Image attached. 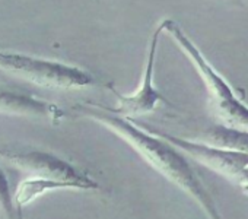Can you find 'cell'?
<instances>
[{
  "instance_id": "4",
  "label": "cell",
  "mask_w": 248,
  "mask_h": 219,
  "mask_svg": "<svg viewBox=\"0 0 248 219\" xmlns=\"http://www.w3.org/2000/svg\"><path fill=\"white\" fill-rule=\"evenodd\" d=\"M162 32H165L164 19L158 24L156 30L154 31V34L151 37L148 53H146L145 72H143L139 88L133 94L123 95L112 85L108 86L117 99L114 107H107L109 111L120 114V116H124V117H129V119H135V117H139V116H143V114L154 111L159 102L165 101V98L161 95V92L155 88V80H154L155 62H156L158 46H159V40H161Z\"/></svg>"
},
{
  "instance_id": "3",
  "label": "cell",
  "mask_w": 248,
  "mask_h": 219,
  "mask_svg": "<svg viewBox=\"0 0 248 219\" xmlns=\"http://www.w3.org/2000/svg\"><path fill=\"white\" fill-rule=\"evenodd\" d=\"M6 161L14 167L19 168L28 177H43L64 183L69 188L80 190H96L98 183L91 178L86 172L80 171L70 162L62 159L51 152L43 151H25V152H11L0 151Z\"/></svg>"
},
{
  "instance_id": "2",
  "label": "cell",
  "mask_w": 248,
  "mask_h": 219,
  "mask_svg": "<svg viewBox=\"0 0 248 219\" xmlns=\"http://www.w3.org/2000/svg\"><path fill=\"white\" fill-rule=\"evenodd\" d=\"M0 69L48 89H83L96 83L95 78L72 64L0 50Z\"/></svg>"
},
{
  "instance_id": "5",
  "label": "cell",
  "mask_w": 248,
  "mask_h": 219,
  "mask_svg": "<svg viewBox=\"0 0 248 219\" xmlns=\"http://www.w3.org/2000/svg\"><path fill=\"white\" fill-rule=\"evenodd\" d=\"M143 126H146V125H143ZM146 127L149 130L167 138L174 145H177L180 149H183L190 158L196 159L202 165L219 172L220 175H223L226 178H229L238 170L248 167V152L215 146V145L206 143L203 141H188V139L168 135V133H165L159 129H154L151 126H146Z\"/></svg>"
},
{
  "instance_id": "8",
  "label": "cell",
  "mask_w": 248,
  "mask_h": 219,
  "mask_svg": "<svg viewBox=\"0 0 248 219\" xmlns=\"http://www.w3.org/2000/svg\"><path fill=\"white\" fill-rule=\"evenodd\" d=\"M202 141L215 146L248 152V130L231 127L223 123L207 129L202 135Z\"/></svg>"
},
{
  "instance_id": "6",
  "label": "cell",
  "mask_w": 248,
  "mask_h": 219,
  "mask_svg": "<svg viewBox=\"0 0 248 219\" xmlns=\"http://www.w3.org/2000/svg\"><path fill=\"white\" fill-rule=\"evenodd\" d=\"M0 113L25 117H44L50 120H60L63 111L56 105L30 94L15 92L0 88Z\"/></svg>"
},
{
  "instance_id": "7",
  "label": "cell",
  "mask_w": 248,
  "mask_h": 219,
  "mask_svg": "<svg viewBox=\"0 0 248 219\" xmlns=\"http://www.w3.org/2000/svg\"><path fill=\"white\" fill-rule=\"evenodd\" d=\"M216 116L226 126L248 130V105L244 104L233 92L232 86H223L210 95Z\"/></svg>"
},
{
  "instance_id": "1",
  "label": "cell",
  "mask_w": 248,
  "mask_h": 219,
  "mask_svg": "<svg viewBox=\"0 0 248 219\" xmlns=\"http://www.w3.org/2000/svg\"><path fill=\"white\" fill-rule=\"evenodd\" d=\"M76 111L105 126L126 143H129L154 170L164 175L174 186L187 193L209 218H220L215 199L193 168L188 155L167 138L136 125L133 119L115 114L99 104H80Z\"/></svg>"
},
{
  "instance_id": "9",
  "label": "cell",
  "mask_w": 248,
  "mask_h": 219,
  "mask_svg": "<svg viewBox=\"0 0 248 219\" xmlns=\"http://www.w3.org/2000/svg\"><path fill=\"white\" fill-rule=\"evenodd\" d=\"M57 188H69L64 183L50 180V178H43V177H27L16 188L14 194V200L16 204V209L19 210L21 207L27 206L31 203L34 199L38 196L50 191V190H57Z\"/></svg>"
},
{
  "instance_id": "10",
  "label": "cell",
  "mask_w": 248,
  "mask_h": 219,
  "mask_svg": "<svg viewBox=\"0 0 248 219\" xmlns=\"http://www.w3.org/2000/svg\"><path fill=\"white\" fill-rule=\"evenodd\" d=\"M0 207L6 213V216L14 218L16 216V204L14 200V196L9 188V181L3 170L0 168Z\"/></svg>"
},
{
  "instance_id": "11",
  "label": "cell",
  "mask_w": 248,
  "mask_h": 219,
  "mask_svg": "<svg viewBox=\"0 0 248 219\" xmlns=\"http://www.w3.org/2000/svg\"><path fill=\"white\" fill-rule=\"evenodd\" d=\"M228 180H231L235 186H238L245 194H248V167H244L233 172Z\"/></svg>"
}]
</instances>
